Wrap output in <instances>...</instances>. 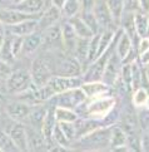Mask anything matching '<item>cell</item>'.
Listing matches in <instances>:
<instances>
[{
    "instance_id": "42",
    "label": "cell",
    "mask_w": 149,
    "mask_h": 152,
    "mask_svg": "<svg viewBox=\"0 0 149 152\" xmlns=\"http://www.w3.org/2000/svg\"><path fill=\"white\" fill-rule=\"evenodd\" d=\"M138 61H139L143 66H145V64H148L149 63V49L145 52V53H143L142 56H139L138 57Z\"/></svg>"
},
{
    "instance_id": "53",
    "label": "cell",
    "mask_w": 149,
    "mask_h": 152,
    "mask_svg": "<svg viewBox=\"0 0 149 152\" xmlns=\"http://www.w3.org/2000/svg\"><path fill=\"white\" fill-rule=\"evenodd\" d=\"M148 37H149V34H148Z\"/></svg>"
},
{
    "instance_id": "43",
    "label": "cell",
    "mask_w": 149,
    "mask_h": 152,
    "mask_svg": "<svg viewBox=\"0 0 149 152\" xmlns=\"http://www.w3.org/2000/svg\"><path fill=\"white\" fill-rule=\"evenodd\" d=\"M65 1H67V0H50V5H53V7H55V8L61 10L63 5L65 4Z\"/></svg>"
},
{
    "instance_id": "4",
    "label": "cell",
    "mask_w": 149,
    "mask_h": 152,
    "mask_svg": "<svg viewBox=\"0 0 149 152\" xmlns=\"http://www.w3.org/2000/svg\"><path fill=\"white\" fill-rule=\"evenodd\" d=\"M31 84L33 82H31L30 70L15 69L10 73L7 79V92L12 94H18L26 88H29Z\"/></svg>"
},
{
    "instance_id": "35",
    "label": "cell",
    "mask_w": 149,
    "mask_h": 152,
    "mask_svg": "<svg viewBox=\"0 0 149 152\" xmlns=\"http://www.w3.org/2000/svg\"><path fill=\"white\" fill-rule=\"evenodd\" d=\"M58 123H59L64 134L67 136V138L70 141V145H72V142L77 140V132H75V124H74V122H58Z\"/></svg>"
},
{
    "instance_id": "17",
    "label": "cell",
    "mask_w": 149,
    "mask_h": 152,
    "mask_svg": "<svg viewBox=\"0 0 149 152\" xmlns=\"http://www.w3.org/2000/svg\"><path fill=\"white\" fill-rule=\"evenodd\" d=\"M41 33H43V45H45L49 49H59V48H63L60 24L49 26L45 30H43Z\"/></svg>"
},
{
    "instance_id": "33",
    "label": "cell",
    "mask_w": 149,
    "mask_h": 152,
    "mask_svg": "<svg viewBox=\"0 0 149 152\" xmlns=\"http://www.w3.org/2000/svg\"><path fill=\"white\" fill-rule=\"evenodd\" d=\"M0 151L5 152H13V151H19L18 147L14 145L12 138L5 131H0Z\"/></svg>"
},
{
    "instance_id": "6",
    "label": "cell",
    "mask_w": 149,
    "mask_h": 152,
    "mask_svg": "<svg viewBox=\"0 0 149 152\" xmlns=\"http://www.w3.org/2000/svg\"><path fill=\"white\" fill-rule=\"evenodd\" d=\"M122 66H123L122 59L119 58L118 54L115 53V50H113V52H111V54L109 56V58H108V62H106V66H105L103 77H102L103 82L106 83L108 86H110V87H113L114 83L120 77Z\"/></svg>"
},
{
    "instance_id": "9",
    "label": "cell",
    "mask_w": 149,
    "mask_h": 152,
    "mask_svg": "<svg viewBox=\"0 0 149 152\" xmlns=\"http://www.w3.org/2000/svg\"><path fill=\"white\" fill-rule=\"evenodd\" d=\"M38 30V19H26L13 25H5V34L13 37H26ZM4 34V35H5Z\"/></svg>"
},
{
    "instance_id": "46",
    "label": "cell",
    "mask_w": 149,
    "mask_h": 152,
    "mask_svg": "<svg viewBox=\"0 0 149 152\" xmlns=\"http://www.w3.org/2000/svg\"><path fill=\"white\" fill-rule=\"evenodd\" d=\"M5 34V25L0 21V35H4Z\"/></svg>"
},
{
    "instance_id": "2",
    "label": "cell",
    "mask_w": 149,
    "mask_h": 152,
    "mask_svg": "<svg viewBox=\"0 0 149 152\" xmlns=\"http://www.w3.org/2000/svg\"><path fill=\"white\" fill-rule=\"evenodd\" d=\"M55 74V62L45 56L36 57L30 67L31 82L34 86L40 87L45 84Z\"/></svg>"
},
{
    "instance_id": "16",
    "label": "cell",
    "mask_w": 149,
    "mask_h": 152,
    "mask_svg": "<svg viewBox=\"0 0 149 152\" xmlns=\"http://www.w3.org/2000/svg\"><path fill=\"white\" fill-rule=\"evenodd\" d=\"M26 19H38V17L25 14L15 8H0V21L4 25H13Z\"/></svg>"
},
{
    "instance_id": "51",
    "label": "cell",
    "mask_w": 149,
    "mask_h": 152,
    "mask_svg": "<svg viewBox=\"0 0 149 152\" xmlns=\"http://www.w3.org/2000/svg\"><path fill=\"white\" fill-rule=\"evenodd\" d=\"M3 3H5V0H0V4H3Z\"/></svg>"
},
{
    "instance_id": "21",
    "label": "cell",
    "mask_w": 149,
    "mask_h": 152,
    "mask_svg": "<svg viewBox=\"0 0 149 152\" xmlns=\"http://www.w3.org/2000/svg\"><path fill=\"white\" fill-rule=\"evenodd\" d=\"M46 112H48V107L43 106L41 103L31 106L29 118H28V124L41 131V126H43V122H44V119H45Z\"/></svg>"
},
{
    "instance_id": "20",
    "label": "cell",
    "mask_w": 149,
    "mask_h": 152,
    "mask_svg": "<svg viewBox=\"0 0 149 152\" xmlns=\"http://www.w3.org/2000/svg\"><path fill=\"white\" fill-rule=\"evenodd\" d=\"M43 45V33L40 30H35L34 33L23 38V49L21 54H33Z\"/></svg>"
},
{
    "instance_id": "31",
    "label": "cell",
    "mask_w": 149,
    "mask_h": 152,
    "mask_svg": "<svg viewBox=\"0 0 149 152\" xmlns=\"http://www.w3.org/2000/svg\"><path fill=\"white\" fill-rule=\"evenodd\" d=\"M51 140L53 142H54L55 145H59V146H63V147H67L70 150V141H69L67 138V136L64 134L63 129L60 128L59 123L56 122L54 129H53V133H51Z\"/></svg>"
},
{
    "instance_id": "50",
    "label": "cell",
    "mask_w": 149,
    "mask_h": 152,
    "mask_svg": "<svg viewBox=\"0 0 149 152\" xmlns=\"http://www.w3.org/2000/svg\"><path fill=\"white\" fill-rule=\"evenodd\" d=\"M5 3H12V0H5Z\"/></svg>"
},
{
    "instance_id": "34",
    "label": "cell",
    "mask_w": 149,
    "mask_h": 152,
    "mask_svg": "<svg viewBox=\"0 0 149 152\" xmlns=\"http://www.w3.org/2000/svg\"><path fill=\"white\" fill-rule=\"evenodd\" d=\"M137 121L142 131L149 128V108H147L145 106L139 108V111L137 113Z\"/></svg>"
},
{
    "instance_id": "37",
    "label": "cell",
    "mask_w": 149,
    "mask_h": 152,
    "mask_svg": "<svg viewBox=\"0 0 149 152\" xmlns=\"http://www.w3.org/2000/svg\"><path fill=\"white\" fill-rule=\"evenodd\" d=\"M12 37V48H13V54L15 58H18L21 54L23 49V37Z\"/></svg>"
},
{
    "instance_id": "12",
    "label": "cell",
    "mask_w": 149,
    "mask_h": 152,
    "mask_svg": "<svg viewBox=\"0 0 149 152\" xmlns=\"http://www.w3.org/2000/svg\"><path fill=\"white\" fill-rule=\"evenodd\" d=\"M61 18L63 17H61L60 9L53 7V5H49V7L45 8L39 14V17H38V30L43 31L46 28H49V26L59 24Z\"/></svg>"
},
{
    "instance_id": "28",
    "label": "cell",
    "mask_w": 149,
    "mask_h": 152,
    "mask_svg": "<svg viewBox=\"0 0 149 152\" xmlns=\"http://www.w3.org/2000/svg\"><path fill=\"white\" fill-rule=\"evenodd\" d=\"M55 118L56 122H75L79 116L74 110L55 106Z\"/></svg>"
},
{
    "instance_id": "3",
    "label": "cell",
    "mask_w": 149,
    "mask_h": 152,
    "mask_svg": "<svg viewBox=\"0 0 149 152\" xmlns=\"http://www.w3.org/2000/svg\"><path fill=\"white\" fill-rule=\"evenodd\" d=\"M49 101L54 103L56 107H65L75 111L84 101H87V97H85L83 89L79 87V88L68 89L61 93H58Z\"/></svg>"
},
{
    "instance_id": "14",
    "label": "cell",
    "mask_w": 149,
    "mask_h": 152,
    "mask_svg": "<svg viewBox=\"0 0 149 152\" xmlns=\"http://www.w3.org/2000/svg\"><path fill=\"white\" fill-rule=\"evenodd\" d=\"M26 127V141H28V151H48V141L40 129H36L31 126Z\"/></svg>"
},
{
    "instance_id": "27",
    "label": "cell",
    "mask_w": 149,
    "mask_h": 152,
    "mask_svg": "<svg viewBox=\"0 0 149 152\" xmlns=\"http://www.w3.org/2000/svg\"><path fill=\"white\" fill-rule=\"evenodd\" d=\"M80 10L82 9H80V1H79V0H67L60 12H61L63 19L68 20L73 17H75V15H78L80 13Z\"/></svg>"
},
{
    "instance_id": "44",
    "label": "cell",
    "mask_w": 149,
    "mask_h": 152,
    "mask_svg": "<svg viewBox=\"0 0 149 152\" xmlns=\"http://www.w3.org/2000/svg\"><path fill=\"white\" fill-rule=\"evenodd\" d=\"M140 1V10L148 13L149 12V0H139Z\"/></svg>"
},
{
    "instance_id": "26",
    "label": "cell",
    "mask_w": 149,
    "mask_h": 152,
    "mask_svg": "<svg viewBox=\"0 0 149 152\" xmlns=\"http://www.w3.org/2000/svg\"><path fill=\"white\" fill-rule=\"evenodd\" d=\"M132 67V80H130V89L134 91L137 88H139L142 86V79H143V64L138 61V58L135 61H133L130 63Z\"/></svg>"
},
{
    "instance_id": "15",
    "label": "cell",
    "mask_w": 149,
    "mask_h": 152,
    "mask_svg": "<svg viewBox=\"0 0 149 152\" xmlns=\"http://www.w3.org/2000/svg\"><path fill=\"white\" fill-rule=\"evenodd\" d=\"M60 29H61V44H63V49L65 50L68 54H73L74 48L77 45V42L79 39V37L77 35L75 30L72 26V24L69 23V20H65L60 24Z\"/></svg>"
},
{
    "instance_id": "41",
    "label": "cell",
    "mask_w": 149,
    "mask_h": 152,
    "mask_svg": "<svg viewBox=\"0 0 149 152\" xmlns=\"http://www.w3.org/2000/svg\"><path fill=\"white\" fill-rule=\"evenodd\" d=\"M80 1V12H89L93 10L95 5V0H79Z\"/></svg>"
},
{
    "instance_id": "10",
    "label": "cell",
    "mask_w": 149,
    "mask_h": 152,
    "mask_svg": "<svg viewBox=\"0 0 149 152\" xmlns=\"http://www.w3.org/2000/svg\"><path fill=\"white\" fill-rule=\"evenodd\" d=\"M80 88L83 89L87 99L99 98L103 96L111 94V87L104 83L103 80H95V82H83Z\"/></svg>"
},
{
    "instance_id": "36",
    "label": "cell",
    "mask_w": 149,
    "mask_h": 152,
    "mask_svg": "<svg viewBox=\"0 0 149 152\" xmlns=\"http://www.w3.org/2000/svg\"><path fill=\"white\" fill-rule=\"evenodd\" d=\"M123 7L125 14H134L138 10H140V1L139 0H123Z\"/></svg>"
},
{
    "instance_id": "19",
    "label": "cell",
    "mask_w": 149,
    "mask_h": 152,
    "mask_svg": "<svg viewBox=\"0 0 149 152\" xmlns=\"http://www.w3.org/2000/svg\"><path fill=\"white\" fill-rule=\"evenodd\" d=\"M13 8L25 14L39 17V14L45 9V0H23L18 4H13Z\"/></svg>"
},
{
    "instance_id": "40",
    "label": "cell",
    "mask_w": 149,
    "mask_h": 152,
    "mask_svg": "<svg viewBox=\"0 0 149 152\" xmlns=\"http://www.w3.org/2000/svg\"><path fill=\"white\" fill-rule=\"evenodd\" d=\"M149 49V37H144V38H140L139 42L137 44V54L138 57L142 56L143 53H145Z\"/></svg>"
},
{
    "instance_id": "11",
    "label": "cell",
    "mask_w": 149,
    "mask_h": 152,
    "mask_svg": "<svg viewBox=\"0 0 149 152\" xmlns=\"http://www.w3.org/2000/svg\"><path fill=\"white\" fill-rule=\"evenodd\" d=\"M115 53L119 56L122 59V62H124L125 59L129 57V54L133 52H137L134 44L127 33H124L122 28H118L116 31V39H115V48H114Z\"/></svg>"
},
{
    "instance_id": "47",
    "label": "cell",
    "mask_w": 149,
    "mask_h": 152,
    "mask_svg": "<svg viewBox=\"0 0 149 152\" xmlns=\"http://www.w3.org/2000/svg\"><path fill=\"white\" fill-rule=\"evenodd\" d=\"M20 1H23V0H12V4H18Z\"/></svg>"
},
{
    "instance_id": "48",
    "label": "cell",
    "mask_w": 149,
    "mask_h": 152,
    "mask_svg": "<svg viewBox=\"0 0 149 152\" xmlns=\"http://www.w3.org/2000/svg\"><path fill=\"white\" fill-rule=\"evenodd\" d=\"M3 39H4V35H0V48H1V44H3Z\"/></svg>"
},
{
    "instance_id": "39",
    "label": "cell",
    "mask_w": 149,
    "mask_h": 152,
    "mask_svg": "<svg viewBox=\"0 0 149 152\" xmlns=\"http://www.w3.org/2000/svg\"><path fill=\"white\" fill-rule=\"evenodd\" d=\"M139 142H140V151L149 152V128L142 131V134L139 137Z\"/></svg>"
},
{
    "instance_id": "5",
    "label": "cell",
    "mask_w": 149,
    "mask_h": 152,
    "mask_svg": "<svg viewBox=\"0 0 149 152\" xmlns=\"http://www.w3.org/2000/svg\"><path fill=\"white\" fill-rule=\"evenodd\" d=\"M83 73V66L73 54H64L55 62V74L65 77H78Z\"/></svg>"
},
{
    "instance_id": "30",
    "label": "cell",
    "mask_w": 149,
    "mask_h": 152,
    "mask_svg": "<svg viewBox=\"0 0 149 152\" xmlns=\"http://www.w3.org/2000/svg\"><path fill=\"white\" fill-rule=\"evenodd\" d=\"M79 17L83 19V21L89 26L90 30H92L94 34H97V33H99V31L102 30L100 29V26H99V23H98L97 18H95V15L93 13V10H89V12H80L79 13Z\"/></svg>"
},
{
    "instance_id": "13",
    "label": "cell",
    "mask_w": 149,
    "mask_h": 152,
    "mask_svg": "<svg viewBox=\"0 0 149 152\" xmlns=\"http://www.w3.org/2000/svg\"><path fill=\"white\" fill-rule=\"evenodd\" d=\"M9 137L12 138L14 145L18 147L19 151H28V141H26V127L24 123L15 122L10 126L7 131Z\"/></svg>"
},
{
    "instance_id": "1",
    "label": "cell",
    "mask_w": 149,
    "mask_h": 152,
    "mask_svg": "<svg viewBox=\"0 0 149 152\" xmlns=\"http://www.w3.org/2000/svg\"><path fill=\"white\" fill-rule=\"evenodd\" d=\"M109 137L110 127L102 126L72 142L70 150L77 148L82 151H103L109 148Z\"/></svg>"
},
{
    "instance_id": "7",
    "label": "cell",
    "mask_w": 149,
    "mask_h": 152,
    "mask_svg": "<svg viewBox=\"0 0 149 152\" xmlns=\"http://www.w3.org/2000/svg\"><path fill=\"white\" fill-rule=\"evenodd\" d=\"M93 13L97 18L100 29H118L113 18L109 13V9L105 4V0H95V5L93 8Z\"/></svg>"
},
{
    "instance_id": "25",
    "label": "cell",
    "mask_w": 149,
    "mask_h": 152,
    "mask_svg": "<svg viewBox=\"0 0 149 152\" xmlns=\"http://www.w3.org/2000/svg\"><path fill=\"white\" fill-rule=\"evenodd\" d=\"M105 4L109 9V13L113 18L115 25L119 28L120 19L124 14V7H123V0H105Z\"/></svg>"
},
{
    "instance_id": "24",
    "label": "cell",
    "mask_w": 149,
    "mask_h": 152,
    "mask_svg": "<svg viewBox=\"0 0 149 152\" xmlns=\"http://www.w3.org/2000/svg\"><path fill=\"white\" fill-rule=\"evenodd\" d=\"M69 20V23L72 24V26L74 28V30H75V33H77V35L79 37V38H84V39H90L93 35H94V33L92 30H90V28L83 21V19L79 17V14L78 15H75V17H73V18H70V19H68Z\"/></svg>"
},
{
    "instance_id": "45",
    "label": "cell",
    "mask_w": 149,
    "mask_h": 152,
    "mask_svg": "<svg viewBox=\"0 0 149 152\" xmlns=\"http://www.w3.org/2000/svg\"><path fill=\"white\" fill-rule=\"evenodd\" d=\"M143 72H144V77L147 79V82L149 83V63L145 64V66H143Z\"/></svg>"
},
{
    "instance_id": "18",
    "label": "cell",
    "mask_w": 149,
    "mask_h": 152,
    "mask_svg": "<svg viewBox=\"0 0 149 152\" xmlns=\"http://www.w3.org/2000/svg\"><path fill=\"white\" fill-rule=\"evenodd\" d=\"M74 124H75L77 140L103 126L102 119H95V118H90V117H79L77 121L74 122Z\"/></svg>"
},
{
    "instance_id": "29",
    "label": "cell",
    "mask_w": 149,
    "mask_h": 152,
    "mask_svg": "<svg viewBox=\"0 0 149 152\" xmlns=\"http://www.w3.org/2000/svg\"><path fill=\"white\" fill-rule=\"evenodd\" d=\"M0 59L8 62V63H12L15 57L13 54V48H12V37L10 35H4V39H3V44L1 48H0Z\"/></svg>"
},
{
    "instance_id": "49",
    "label": "cell",
    "mask_w": 149,
    "mask_h": 152,
    "mask_svg": "<svg viewBox=\"0 0 149 152\" xmlns=\"http://www.w3.org/2000/svg\"><path fill=\"white\" fill-rule=\"evenodd\" d=\"M145 107L149 108V96H148V98H147V102H145Z\"/></svg>"
},
{
    "instance_id": "38",
    "label": "cell",
    "mask_w": 149,
    "mask_h": 152,
    "mask_svg": "<svg viewBox=\"0 0 149 152\" xmlns=\"http://www.w3.org/2000/svg\"><path fill=\"white\" fill-rule=\"evenodd\" d=\"M12 72L13 69L10 67V63L0 59V80H7Z\"/></svg>"
},
{
    "instance_id": "32",
    "label": "cell",
    "mask_w": 149,
    "mask_h": 152,
    "mask_svg": "<svg viewBox=\"0 0 149 152\" xmlns=\"http://www.w3.org/2000/svg\"><path fill=\"white\" fill-rule=\"evenodd\" d=\"M148 96H149V92L145 88H143V87H139V88L134 89L133 91V94H132V104L137 108L145 106Z\"/></svg>"
},
{
    "instance_id": "22",
    "label": "cell",
    "mask_w": 149,
    "mask_h": 152,
    "mask_svg": "<svg viewBox=\"0 0 149 152\" xmlns=\"http://www.w3.org/2000/svg\"><path fill=\"white\" fill-rule=\"evenodd\" d=\"M133 20H134V26L137 34L139 38L148 37L149 34V15L143 10H138L133 14Z\"/></svg>"
},
{
    "instance_id": "52",
    "label": "cell",
    "mask_w": 149,
    "mask_h": 152,
    "mask_svg": "<svg viewBox=\"0 0 149 152\" xmlns=\"http://www.w3.org/2000/svg\"><path fill=\"white\" fill-rule=\"evenodd\" d=\"M148 15H149V12H148Z\"/></svg>"
},
{
    "instance_id": "23",
    "label": "cell",
    "mask_w": 149,
    "mask_h": 152,
    "mask_svg": "<svg viewBox=\"0 0 149 152\" xmlns=\"http://www.w3.org/2000/svg\"><path fill=\"white\" fill-rule=\"evenodd\" d=\"M127 138H128V133L123 129L122 126L114 124L110 127V137H109V148L114 150L119 146L127 145Z\"/></svg>"
},
{
    "instance_id": "8",
    "label": "cell",
    "mask_w": 149,
    "mask_h": 152,
    "mask_svg": "<svg viewBox=\"0 0 149 152\" xmlns=\"http://www.w3.org/2000/svg\"><path fill=\"white\" fill-rule=\"evenodd\" d=\"M30 108L31 106L26 104V103L21 102L19 99H15V101L9 102L7 104V113L9 118L13 119V121L25 123V122H28Z\"/></svg>"
}]
</instances>
